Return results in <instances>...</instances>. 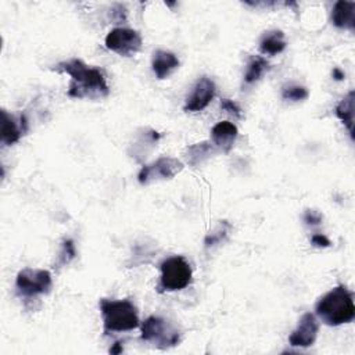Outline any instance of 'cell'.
<instances>
[{
  "instance_id": "obj_8",
  "label": "cell",
  "mask_w": 355,
  "mask_h": 355,
  "mask_svg": "<svg viewBox=\"0 0 355 355\" xmlns=\"http://www.w3.org/2000/svg\"><path fill=\"white\" fill-rule=\"evenodd\" d=\"M106 47L122 57L135 56L143 45L142 36L138 31L131 28H114L106 36Z\"/></svg>"
},
{
  "instance_id": "obj_13",
  "label": "cell",
  "mask_w": 355,
  "mask_h": 355,
  "mask_svg": "<svg viewBox=\"0 0 355 355\" xmlns=\"http://www.w3.org/2000/svg\"><path fill=\"white\" fill-rule=\"evenodd\" d=\"M332 23L340 30H355V3L338 0L332 10Z\"/></svg>"
},
{
  "instance_id": "obj_4",
  "label": "cell",
  "mask_w": 355,
  "mask_h": 355,
  "mask_svg": "<svg viewBox=\"0 0 355 355\" xmlns=\"http://www.w3.org/2000/svg\"><path fill=\"white\" fill-rule=\"evenodd\" d=\"M160 292L184 290L192 283V266L182 255H173L160 265Z\"/></svg>"
},
{
  "instance_id": "obj_15",
  "label": "cell",
  "mask_w": 355,
  "mask_h": 355,
  "mask_svg": "<svg viewBox=\"0 0 355 355\" xmlns=\"http://www.w3.org/2000/svg\"><path fill=\"white\" fill-rule=\"evenodd\" d=\"M215 153V147L210 142H200L189 146L185 151L186 162L192 168H197L203 165L207 160H210Z\"/></svg>"
},
{
  "instance_id": "obj_1",
  "label": "cell",
  "mask_w": 355,
  "mask_h": 355,
  "mask_svg": "<svg viewBox=\"0 0 355 355\" xmlns=\"http://www.w3.org/2000/svg\"><path fill=\"white\" fill-rule=\"evenodd\" d=\"M71 76L68 86V96L74 99L98 100L110 95L105 72L100 68L87 65L80 58H72L58 63L54 68Z\"/></svg>"
},
{
  "instance_id": "obj_22",
  "label": "cell",
  "mask_w": 355,
  "mask_h": 355,
  "mask_svg": "<svg viewBox=\"0 0 355 355\" xmlns=\"http://www.w3.org/2000/svg\"><path fill=\"white\" fill-rule=\"evenodd\" d=\"M221 109H222L224 111H226V113H229V114L237 117V118L241 117V110H240V107H239L233 100L222 99V102H221Z\"/></svg>"
},
{
  "instance_id": "obj_9",
  "label": "cell",
  "mask_w": 355,
  "mask_h": 355,
  "mask_svg": "<svg viewBox=\"0 0 355 355\" xmlns=\"http://www.w3.org/2000/svg\"><path fill=\"white\" fill-rule=\"evenodd\" d=\"M217 86L215 82L208 76H202L195 87L192 94L188 96L184 110L188 113H199L203 111L214 99Z\"/></svg>"
},
{
  "instance_id": "obj_21",
  "label": "cell",
  "mask_w": 355,
  "mask_h": 355,
  "mask_svg": "<svg viewBox=\"0 0 355 355\" xmlns=\"http://www.w3.org/2000/svg\"><path fill=\"white\" fill-rule=\"evenodd\" d=\"M76 257V250H75V244L71 239H65L61 244V251L57 259V266H64L68 265L74 258Z\"/></svg>"
},
{
  "instance_id": "obj_12",
  "label": "cell",
  "mask_w": 355,
  "mask_h": 355,
  "mask_svg": "<svg viewBox=\"0 0 355 355\" xmlns=\"http://www.w3.org/2000/svg\"><path fill=\"white\" fill-rule=\"evenodd\" d=\"M151 67L153 72L158 79H165L180 67V58H178L176 54L172 52L160 49L153 53Z\"/></svg>"
},
{
  "instance_id": "obj_14",
  "label": "cell",
  "mask_w": 355,
  "mask_h": 355,
  "mask_svg": "<svg viewBox=\"0 0 355 355\" xmlns=\"http://www.w3.org/2000/svg\"><path fill=\"white\" fill-rule=\"evenodd\" d=\"M288 46L285 34L281 30H272L265 32L259 41V50L263 54L277 56L281 54Z\"/></svg>"
},
{
  "instance_id": "obj_11",
  "label": "cell",
  "mask_w": 355,
  "mask_h": 355,
  "mask_svg": "<svg viewBox=\"0 0 355 355\" xmlns=\"http://www.w3.org/2000/svg\"><path fill=\"white\" fill-rule=\"evenodd\" d=\"M237 135V127L229 121H221L211 129L213 144H215L224 153H229L233 149Z\"/></svg>"
},
{
  "instance_id": "obj_20",
  "label": "cell",
  "mask_w": 355,
  "mask_h": 355,
  "mask_svg": "<svg viewBox=\"0 0 355 355\" xmlns=\"http://www.w3.org/2000/svg\"><path fill=\"white\" fill-rule=\"evenodd\" d=\"M310 96L308 89L300 85H286L282 87V98L289 102H301Z\"/></svg>"
},
{
  "instance_id": "obj_5",
  "label": "cell",
  "mask_w": 355,
  "mask_h": 355,
  "mask_svg": "<svg viewBox=\"0 0 355 355\" xmlns=\"http://www.w3.org/2000/svg\"><path fill=\"white\" fill-rule=\"evenodd\" d=\"M142 340L160 349L175 347L181 341V332L162 316L151 315L140 326Z\"/></svg>"
},
{
  "instance_id": "obj_3",
  "label": "cell",
  "mask_w": 355,
  "mask_h": 355,
  "mask_svg": "<svg viewBox=\"0 0 355 355\" xmlns=\"http://www.w3.org/2000/svg\"><path fill=\"white\" fill-rule=\"evenodd\" d=\"M100 311L103 316V326L106 333L129 332L140 326L138 308L135 304L125 300H107L100 301Z\"/></svg>"
},
{
  "instance_id": "obj_26",
  "label": "cell",
  "mask_w": 355,
  "mask_h": 355,
  "mask_svg": "<svg viewBox=\"0 0 355 355\" xmlns=\"http://www.w3.org/2000/svg\"><path fill=\"white\" fill-rule=\"evenodd\" d=\"M333 78L337 79V80H341L344 78V72H341L338 68H334L333 69Z\"/></svg>"
},
{
  "instance_id": "obj_19",
  "label": "cell",
  "mask_w": 355,
  "mask_h": 355,
  "mask_svg": "<svg viewBox=\"0 0 355 355\" xmlns=\"http://www.w3.org/2000/svg\"><path fill=\"white\" fill-rule=\"evenodd\" d=\"M230 232H232V225L228 221H221L218 224V226L206 236V239H204L206 248L210 250V248H214V247L225 243L228 240Z\"/></svg>"
},
{
  "instance_id": "obj_25",
  "label": "cell",
  "mask_w": 355,
  "mask_h": 355,
  "mask_svg": "<svg viewBox=\"0 0 355 355\" xmlns=\"http://www.w3.org/2000/svg\"><path fill=\"white\" fill-rule=\"evenodd\" d=\"M110 352H111V354H120V352H122V344H121V343H116L114 347L110 348Z\"/></svg>"
},
{
  "instance_id": "obj_7",
  "label": "cell",
  "mask_w": 355,
  "mask_h": 355,
  "mask_svg": "<svg viewBox=\"0 0 355 355\" xmlns=\"http://www.w3.org/2000/svg\"><path fill=\"white\" fill-rule=\"evenodd\" d=\"M53 286L52 275L45 270L25 268L19 272L16 279V288L20 294L25 297H36L50 293Z\"/></svg>"
},
{
  "instance_id": "obj_23",
  "label": "cell",
  "mask_w": 355,
  "mask_h": 355,
  "mask_svg": "<svg viewBox=\"0 0 355 355\" xmlns=\"http://www.w3.org/2000/svg\"><path fill=\"white\" fill-rule=\"evenodd\" d=\"M323 219V215L319 213V211H315V210H307L305 214H304V221L307 225H311V226H315V225H319Z\"/></svg>"
},
{
  "instance_id": "obj_17",
  "label": "cell",
  "mask_w": 355,
  "mask_h": 355,
  "mask_svg": "<svg viewBox=\"0 0 355 355\" xmlns=\"http://www.w3.org/2000/svg\"><path fill=\"white\" fill-rule=\"evenodd\" d=\"M354 91H351L337 106L336 116L345 125L351 139L354 138Z\"/></svg>"
},
{
  "instance_id": "obj_10",
  "label": "cell",
  "mask_w": 355,
  "mask_h": 355,
  "mask_svg": "<svg viewBox=\"0 0 355 355\" xmlns=\"http://www.w3.org/2000/svg\"><path fill=\"white\" fill-rule=\"evenodd\" d=\"M318 332H319V322L316 316L311 312H307L301 316L297 327L292 332L289 337V343L293 347H301V348L311 347L318 337Z\"/></svg>"
},
{
  "instance_id": "obj_6",
  "label": "cell",
  "mask_w": 355,
  "mask_h": 355,
  "mask_svg": "<svg viewBox=\"0 0 355 355\" xmlns=\"http://www.w3.org/2000/svg\"><path fill=\"white\" fill-rule=\"evenodd\" d=\"M184 168L185 165L181 160H178L175 157H160L158 160L144 165L140 169L138 175V181L140 185H149L151 182L158 181H168L172 180L178 173H181Z\"/></svg>"
},
{
  "instance_id": "obj_2",
  "label": "cell",
  "mask_w": 355,
  "mask_h": 355,
  "mask_svg": "<svg viewBox=\"0 0 355 355\" xmlns=\"http://www.w3.org/2000/svg\"><path fill=\"white\" fill-rule=\"evenodd\" d=\"M315 311L327 326L349 323L355 318L354 296L344 285L336 286L319 299Z\"/></svg>"
},
{
  "instance_id": "obj_24",
  "label": "cell",
  "mask_w": 355,
  "mask_h": 355,
  "mask_svg": "<svg viewBox=\"0 0 355 355\" xmlns=\"http://www.w3.org/2000/svg\"><path fill=\"white\" fill-rule=\"evenodd\" d=\"M311 243L312 246L315 247H329L330 246V240L325 236V235H321V233H316L311 237Z\"/></svg>"
},
{
  "instance_id": "obj_18",
  "label": "cell",
  "mask_w": 355,
  "mask_h": 355,
  "mask_svg": "<svg viewBox=\"0 0 355 355\" xmlns=\"http://www.w3.org/2000/svg\"><path fill=\"white\" fill-rule=\"evenodd\" d=\"M268 69H270V63L266 61V58H263L261 56H254L247 64V69L244 74V82L247 85L257 82Z\"/></svg>"
},
{
  "instance_id": "obj_16",
  "label": "cell",
  "mask_w": 355,
  "mask_h": 355,
  "mask_svg": "<svg viewBox=\"0 0 355 355\" xmlns=\"http://www.w3.org/2000/svg\"><path fill=\"white\" fill-rule=\"evenodd\" d=\"M24 129H21L16 121V118L9 114L6 110L2 111V143L5 146H12L17 143L23 135Z\"/></svg>"
}]
</instances>
